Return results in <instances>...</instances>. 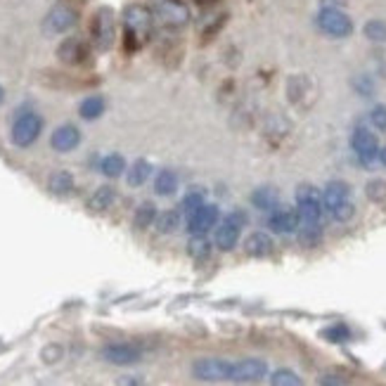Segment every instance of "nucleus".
<instances>
[{
	"instance_id": "obj_7",
	"label": "nucleus",
	"mask_w": 386,
	"mask_h": 386,
	"mask_svg": "<svg viewBox=\"0 0 386 386\" xmlns=\"http://www.w3.org/2000/svg\"><path fill=\"white\" fill-rule=\"evenodd\" d=\"M90 38H93V45L103 52H107L114 45V40H117V17H114L112 8H100L93 15Z\"/></svg>"
},
{
	"instance_id": "obj_8",
	"label": "nucleus",
	"mask_w": 386,
	"mask_h": 386,
	"mask_svg": "<svg viewBox=\"0 0 386 386\" xmlns=\"http://www.w3.org/2000/svg\"><path fill=\"white\" fill-rule=\"evenodd\" d=\"M379 138L377 133L372 131L368 126H356L353 133H351V150L361 161V166L365 168H372L377 164V152H379Z\"/></svg>"
},
{
	"instance_id": "obj_37",
	"label": "nucleus",
	"mask_w": 386,
	"mask_h": 386,
	"mask_svg": "<svg viewBox=\"0 0 386 386\" xmlns=\"http://www.w3.org/2000/svg\"><path fill=\"white\" fill-rule=\"evenodd\" d=\"M370 124L377 128V131L386 133V105H375L370 110Z\"/></svg>"
},
{
	"instance_id": "obj_39",
	"label": "nucleus",
	"mask_w": 386,
	"mask_h": 386,
	"mask_svg": "<svg viewBox=\"0 0 386 386\" xmlns=\"http://www.w3.org/2000/svg\"><path fill=\"white\" fill-rule=\"evenodd\" d=\"M117 386H145L142 377H135V375H126V377H119Z\"/></svg>"
},
{
	"instance_id": "obj_30",
	"label": "nucleus",
	"mask_w": 386,
	"mask_h": 386,
	"mask_svg": "<svg viewBox=\"0 0 386 386\" xmlns=\"http://www.w3.org/2000/svg\"><path fill=\"white\" fill-rule=\"evenodd\" d=\"M299 242H301V247H308V249L317 247L322 242V226H306V223H301Z\"/></svg>"
},
{
	"instance_id": "obj_11",
	"label": "nucleus",
	"mask_w": 386,
	"mask_h": 386,
	"mask_svg": "<svg viewBox=\"0 0 386 386\" xmlns=\"http://www.w3.org/2000/svg\"><path fill=\"white\" fill-rule=\"evenodd\" d=\"M142 356H145V351L142 346H138L135 341H112L103 346V358L107 363L112 365H135L142 361Z\"/></svg>"
},
{
	"instance_id": "obj_4",
	"label": "nucleus",
	"mask_w": 386,
	"mask_h": 386,
	"mask_svg": "<svg viewBox=\"0 0 386 386\" xmlns=\"http://www.w3.org/2000/svg\"><path fill=\"white\" fill-rule=\"evenodd\" d=\"M294 199H296V211L301 216V223H306V226H322L324 206H322L320 189L310 185V182H301L294 192Z\"/></svg>"
},
{
	"instance_id": "obj_40",
	"label": "nucleus",
	"mask_w": 386,
	"mask_h": 386,
	"mask_svg": "<svg viewBox=\"0 0 386 386\" xmlns=\"http://www.w3.org/2000/svg\"><path fill=\"white\" fill-rule=\"evenodd\" d=\"M358 93L361 95H372V90H375V86H372L370 78H358Z\"/></svg>"
},
{
	"instance_id": "obj_18",
	"label": "nucleus",
	"mask_w": 386,
	"mask_h": 386,
	"mask_svg": "<svg viewBox=\"0 0 386 386\" xmlns=\"http://www.w3.org/2000/svg\"><path fill=\"white\" fill-rule=\"evenodd\" d=\"M275 252V242L273 237L263 230H256L245 240V254L249 259H268L270 254Z\"/></svg>"
},
{
	"instance_id": "obj_9",
	"label": "nucleus",
	"mask_w": 386,
	"mask_h": 386,
	"mask_svg": "<svg viewBox=\"0 0 386 386\" xmlns=\"http://www.w3.org/2000/svg\"><path fill=\"white\" fill-rule=\"evenodd\" d=\"M315 24L329 38H346L353 33V22L341 8H322L317 12Z\"/></svg>"
},
{
	"instance_id": "obj_19",
	"label": "nucleus",
	"mask_w": 386,
	"mask_h": 386,
	"mask_svg": "<svg viewBox=\"0 0 386 386\" xmlns=\"http://www.w3.org/2000/svg\"><path fill=\"white\" fill-rule=\"evenodd\" d=\"M252 204L259 209V211H275L280 206V189L275 185H259L252 192Z\"/></svg>"
},
{
	"instance_id": "obj_15",
	"label": "nucleus",
	"mask_w": 386,
	"mask_h": 386,
	"mask_svg": "<svg viewBox=\"0 0 386 386\" xmlns=\"http://www.w3.org/2000/svg\"><path fill=\"white\" fill-rule=\"evenodd\" d=\"M266 375H268V363L263 361V358H242V361H235L233 379H230V382L254 384L266 379Z\"/></svg>"
},
{
	"instance_id": "obj_26",
	"label": "nucleus",
	"mask_w": 386,
	"mask_h": 386,
	"mask_svg": "<svg viewBox=\"0 0 386 386\" xmlns=\"http://www.w3.org/2000/svg\"><path fill=\"white\" fill-rule=\"evenodd\" d=\"M105 110H107V103L103 95H90V98H86L83 103L78 105V117L83 121H98L105 114Z\"/></svg>"
},
{
	"instance_id": "obj_6",
	"label": "nucleus",
	"mask_w": 386,
	"mask_h": 386,
	"mask_svg": "<svg viewBox=\"0 0 386 386\" xmlns=\"http://www.w3.org/2000/svg\"><path fill=\"white\" fill-rule=\"evenodd\" d=\"M233 368L235 363L228 361V358H218V356H206V358H197L192 363V375L199 382H230L233 379Z\"/></svg>"
},
{
	"instance_id": "obj_25",
	"label": "nucleus",
	"mask_w": 386,
	"mask_h": 386,
	"mask_svg": "<svg viewBox=\"0 0 386 386\" xmlns=\"http://www.w3.org/2000/svg\"><path fill=\"white\" fill-rule=\"evenodd\" d=\"M180 226H182L180 209H166V211H159L157 221H154V228H157V233H161V235H173Z\"/></svg>"
},
{
	"instance_id": "obj_5",
	"label": "nucleus",
	"mask_w": 386,
	"mask_h": 386,
	"mask_svg": "<svg viewBox=\"0 0 386 386\" xmlns=\"http://www.w3.org/2000/svg\"><path fill=\"white\" fill-rule=\"evenodd\" d=\"M247 223V214L245 211H230L228 216H223L218 221V226L214 228V245L221 252H233V249L240 245V235L242 228Z\"/></svg>"
},
{
	"instance_id": "obj_24",
	"label": "nucleus",
	"mask_w": 386,
	"mask_h": 386,
	"mask_svg": "<svg viewBox=\"0 0 386 386\" xmlns=\"http://www.w3.org/2000/svg\"><path fill=\"white\" fill-rule=\"evenodd\" d=\"M152 173H154V168H152L150 161H147V159H138V161H133V164L128 166L126 180H128V185H131V187H142L147 180L152 178Z\"/></svg>"
},
{
	"instance_id": "obj_38",
	"label": "nucleus",
	"mask_w": 386,
	"mask_h": 386,
	"mask_svg": "<svg viewBox=\"0 0 386 386\" xmlns=\"http://www.w3.org/2000/svg\"><path fill=\"white\" fill-rule=\"evenodd\" d=\"M317 386H349V379L339 375V372H324V375L317 379Z\"/></svg>"
},
{
	"instance_id": "obj_41",
	"label": "nucleus",
	"mask_w": 386,
	"mask_h": 386,
	"mask_svg": "<svg viewBox=\"0 0 386 386\" xmlns=\"http://www.w3.org/2000/svg\"><path fill=\"white\" fill-rule=\"evenodd\" d=\"M377 164L386 168V145L379 147V152H377Z\"/></svg>"
},
{
	"instance_id": "obj_1",
	"label": "nucleus",
	"mask_w": 386,
	"mask_h": 386,
	"mask_svg": "<svg viewBox=\"0 0 386 386\" xmlns=\"http://www.w3.org/2000/svg\"><path fill=\"white\" fill-rule=\"evenodd\" d=\"M322 206L324 214L337 223H349L356 216L353 189L346 180H329L322 189Z\"/></svg>"
},
{
	"instance_id": "obj_14",
	"label": "nucleus",
	"mask_w": 386,
	"mask_h": 386,
	"mask_svg": "<svg viewBox=\"0 0 386 386\" xmlns=\"http://www.w3.org/2000/svg\"><path fill=\"white\" fill-rule=\"evenodd\" d=\"M266 226L270 233H275V235H294V233H299V228H301V216L296 209L277 206L275 211L268 214Z\"/></svg>"
},
{
	"instance_id": "obj_21",
	"label": "nucleus",
	"mask_w": 386,
	"mask_h": 386,
	"mask_svg": "<svg viewBox=\"0 0 386 386\" xmlns=\"http://www.w3.org/2000/svg\"><path fill=\"white\" fill-rule=\"evenodd\" d=\"M47 189H50L55 197H69L76 189V180L69 171H52L47 175Z\"/></svg>"
},
{
	"instance_id": "obj_43",
	"label": "nucleus",
	"mask_w": 386,
	"mask_h": 386,
	"mask_svg": "<svg viewBox=\"0 0 386 386\" xmlns=\"http://www.w3.org/2000/svg\"><path fill=\"white\" fill-rule=\"evenodd\" d=\"M3 100H5V88L0 86V105H3Z\"/></svg>"
},
{
	"instance_id": "obj_35",
	"label": "nucleus",
	"mask_w": 386,
	"mask_h": 386,
	"mask_svg": "<svg viewBox=\"0 0 386 386\" xmlns=\"http://www.w3.org/2000/svg\"><path fill=\"white\" fill-rule=\"evenodd\" d=\"M306 86H308V81L303 78V76H292V78H289V83H287L289 103H301L303 93H306Z\"/></svg>"
},
{
	"instance_id": "obj_16",
	"label": "nucleus",
	"mask_w": 386,
	"mask_h": 386,
	"mask_svg": "<svg viewBox=\"0 0 386 386\" xmlns=\"http://www.w3.org/2000/svg\"><path fill=\"white\" fill-rule=\"evenodd\" d=\"M81 140H83V133H81L78 126L74 124H62L57 126L50 135V147L57 154H69L74 150H78Z\"/></svg>"
},
{
	"instance_id": "obj_3",
	"label": "nucleus",
	"mask_w": 386,
	"mask_h": 386,
	"mask_svg": "<svg viewBox=\"0 0 386 386\" xmlns=\"http://www.w3.org/2000/svg\"><path fill=\"white\" fill-rule=\"evenodd\" d=\"M43 126L45 121L43 117L31 110V107H22L15 119H12V126H10V142L17 147V150H29L31 145H36V140L40 138V133H43Z\"/></svg>"
},
{
	"instance_id": "obj_27",
	"label": "nucleus",
	"mask_w": 386,
	"mask_h": 386,
	"mask_svg": "<svg viewBox=\"0 0 386 386\" xmlns=\"http://www.w3.org/2000/svg\"><path fill=\"white\" fill-rule=\"evenodd\" d=\"M100 173L105 175V178H121V175L126 173V159L121 157L119 152H112V154H105L103 159H100Z\"/></svg>"
},
{
	"instance_id": "obj_28",
	"label": "nucleus",
	"mask_w": 386,
	"mask_h": 386,
	"mask_svg": "<svg viewBox=\"0 0 386 386\" xmlns=\"http://www.w3.org/2000/svg\"><path fill=\"white\" fill-rule=\"evenodd\" d=\"M157 216H159V211H157V206H154V201H142V204L135 209L133 223H135V228H138V230H145V228L154 226Z\"/></svg>"
},
{
	"instance_id": "obj_33",
	"label": "nucleus",
	"mask_w": 386,
	"mask_h": 386,
	"mask_svg": "<svg viewBox=\"0 0 386 386\" xmlns=\"http://www.w3.org/2000/svg\"><path fill=\"white\" fill-rule=\"evenodd\" d=\"M320 334H322V339H327L332 344H346L351 339V329L346 327V324H341V322L329 324V327H324Z\"/></svg>"
},
{
	"instance_id": "obj_22",
	"label": "nucleus",
	"mask_w": 386,
	"mask_h": 386,
	"mask_svg": "<svg viewBox=\"0 0 386 386\" xmlns=\"http://www.w3.org/2000/svg\"><path fill=\"white\" fill-rule=\"evenodd\" d=\"M214 247L216 245L209 240L206 235H192V237H189V242H187V254H189V259H192V261L206 263L209 259H211Z\"/></svg>"
},
{
	"instance_id": "obj_31",
	"label": "nucleus",
	"mask_w": 386,
	"mask_h": 386,
	"mask_svg": "<svg viewBox=\"0 0 386 386\" xmlns=\"http://www.w3.org/2000/svg\"><path fill=\"white\" fill-rule=\"evenodd\" d=\"M263 126H266V128H263L266 135H270V138H277V140H280L282 135L289 133V121L284 119L282 114H273V117H268Z\"/></svg>"
},
{
	"instance_id": "obj_36",
	"label": "nucleus",
	"mask_w": 386,
	"mask_h": 386,
	"mask_svg": "<svg viewBox=\"0 0 386 386\" xmlns=\"http://www.w3.org/2000/svg\"><path fill=\"white\" fill-rule=\"evenodd\" d=\"M365 36H368L372 43H384L386 40V24L382 19H372V22L365 24Z\"/></svg>"
},
{
	"instance_id": "obj_32",
	"label": "nucleus",
	"mask_w": 386,
	"mask_h": 386,
	"mask_svg": "<svg viewBox=\"0 0 386 386\" xmlns=\"http://www.w3.org/2000/svg\"><path fill=\"white\" fill-rule=\"evenodd\" d=\"M365 197L375 204H386V180L384 178H372L365 185Z\"/></svg>"
},
{
	"instance_id": "obj_42",
	"label": "nucleus",
	"mask_w": 386,
	"mask_h": 386,
	"mask_svg": "<svg viewBox=\"0 0 386 386\" xmlns=\"http://www.w3.org/2000/svg\"><path fill=\"white\" fill-rule=\"evenodd\" d=\"M194 3H199V5H214L216 0H194Z\"/></svg>"
},
{
	"instance_id": "obj_2",
	"label": "nucleus",
	"mask_w": 386,
	"mask_h": 386,
	"mask_svg": "<svg viewBox=\"0 0 386 386\" xmlns=\"http://www.w3.org/2000/svg\"><path fill=\"white\" fill-rule=\"evenodd\" d=\"M154 26V15L152 10H147L145 5L133 3L124 10V47L128 52H135L142 47L152 33Z\"/></svg>"
},
{
	"instance_id": "obj_10",
	"label": "nucleus",
	"mask_w": 386,
	"mask_h": 386,
	"mask_svg": "<svg viewBox=\"0 0 386 386\" xmlns=\"http://www.w3.org/2000/svg\"><path fill=\"white\" fill-rule=\"evenodd\" d=\"M154 22L164 29H182L185 24H189V8L182 0H159L157 8H154Z\"/></svg>"
},
{
	"instance_id": "obj_29",
	"label": "nucleus",
	"mask_w": 386,
	"mask_h": 386,
	"mask_svg": "<svg viewBox=\"0 0 386 386\" xmlns=\"http://www.w3.org/2000/svg\"><path fill=\"white\" fill-rule=\"evenodd\" d=\"M270 386H306V384H303V379L294 370L280 368L270 375Z\"/></svg>"
},
{
	"instance_id": "obj_20",
	"label": "nucleus",
	"mask_w": 386,
	"mask_h": 386,
	"mask_svg": "<svg viewBox=\"0 0 386 386\" xmlns=\"http://www.w3.org/2000/svg\"><path fill=\"white\" fill-rule=\"evenodd\" d=\"M114 201H117V187L114 185H100L93 189V194L88 197V209L95 214H103L107 209L114 206Z\"/></svg>"
},
{
	"instance_id": "obj_23",
	"label": "nucleus",
	"mask_w": 386,
	"mask_h": 386,
	"mask_svg": "<svg viewBox=\"0 0 386 386\" xmlns=\"http://www.w3.org/2000/svg\"><path fill=\"white\" fill-rule=\"evenodd\" d=\"M178 173L173 171V168H161L154 175V192L159 194V197H171V194L178 192Z\"/></svg>"
},
{
	"instance_id": "obj_34",
	"label": "nucleus",
	"mask_w": 386,
	"mask_h": 386,
	"mask_svg": "<svg viewBox=\"0 0 386 386\" xmlns=\"http://www.w3.org/2000/svg\"><path fill=\"white\" fill-rule=\"evenodd\" d=\"M206 204V197H204V192L201 189H189V192L182 197V206H180V211L189 216V214H194L199 206H204Z\"/></svg>"
},
{
	"instance_id": "obj_13",
	"label": "nucleus",
	"mask_w": 386,
	"mask_h": 386,
	"mask_svg": "<svg viewBox=\"0 0 386 386\" xmlns=\"http://www.w3.org/2000/svg\"><path fill=\"white\" fill-rule=\"evenodd\" d=\"M218 221H221V209L216 204H204L194 214L185 216V230L189 235H206L218 226Z\"/></svg>"
},
{
	"instance_id": "obj_17",
	"label": "nucleus",
	"mask_w": 386,
	"mask_h": 386,
	"mask_svg": "<svg viewBox=\"0 0 386 386\" xmlns=\"http://www.w3.org/2000/svg\"><path fill=\"white\" fill-rule=\"evenodd\" d=\"M90 50H88V43L81 38H64L57 47V57L59 62L64 64H83Z\"/></svg>"
},
{
	"instance_id": "obj_12",
	"label": "nucleus",
	"mask_w": 386,
	"mask_h": 386,
	"mask_svg": "<svg viewBox=\"0 0 386 386\" xmlns=\"http://www.w3.org/2000/svg\"><path fill=\"white\" fill-rule=\"evenodd\" d=\"M78 22V12L76 8H71L69 3H59L55 5L43 19V31L45 33H64L74 29Z\"/></svg>"
}]
</instances>
